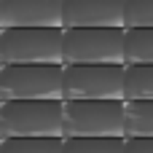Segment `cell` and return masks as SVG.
I'll return each instance as SVG.
<instances>
[{"label": "cell", "instance_id": "cell-1", "mask_svg": "<svg viewBox=\"0 0 153 153\" xmlns=\"http://www.w3.org/2000/svg\"><path fill=\"white\" fill-rule=\"evenodd\" d=\"M3 65H65V27H3Z\"/></svg>", "mask_w": 153, "mask_h": 153}, {"label": "cell", "instance_id": "cell-2", "mask_svg": "<svg viewBox=\"0 0 153 153\" xmlns=\"http://www.w3.org/2000/svg\"><path fill=\"white\" fill-rule=\"evenodd\" d=\"M3 137H65V100H3Z\"/></svg>", "mask_w": 153, "mask_h": 153}, {"label": "cell", "instance_id": "cell-3", "mask_svg": "<svg viewBox=\"0 0 153 153\" xmlns=\"http://www.w3.org/2000/svg\"><path fill=\"white\" fill-rule=\"evenodd\" d=\"M126 27H65V65H126Z\"/></svg>", "mask_w": 153, "mask_h": 153}, {"label": "cell", "instance_id": "cell-4", "mask_svg": "<svg viewBox=\"0 0 153 153\" xmlns=\"http://www.w3.org/2000/svg\"><path fill=\"white\" fill-rule=\"evenodd\" d=\"M65 137H124V100H65Z\"/></svg>", "mask_w": 153, "mask_h": 153}, {"label": "cell", "instance_id": "cell-5", "mask_svg": "<svg viewBox=\"0 0 153 153\" xmlns=\"http://www.w3.org/2000/svg\"><path fill=\"white\" fill-rule=\"evenodd\" d=\"M3 100H65V65H3Z\"/></svg>", "mask_w": 153, "mask_h": 153}, {"label": "cell", "instance_id": "cell-6", "mask_svg": "<svg viewBox=\"0 0 153 153\" xmlns=\"http://www.w3.org/2000/svg\"><path fill=\"white\" fill-rule=\"evenodd\" d=\"M126 65H65V100H124Z\"/></svg>", "mask_w": 153, "mask_h": 153}, {"label": "cell", "instance_id": "cell-7", "mask_svg": "<svg viewBox=\"0 0 153 153\" xmlns=\"http://www.w3.org/2000/svg\"><path fill=\"white\" fill-rule=\"evenodd\" d=\"M3 27H65V0H0Z\"/></svg>", "mask_w": 153, "mask_h": 153}, {"label": "cell", "instance_id": "cell-8", "mask_svg": "<svg viewBox=\"0 0 153 153\" xmlns=\"http://www.w3.org/2000/svg\"><path fill=\"white\" fill-rule=\"evenodd\" d=\"M126 0H65V27H124Z\"/></svg>", "mask_w": 153, "mask_h": 153}, {"label": "cell", "instance_id": "cell-9", "mask_svg": "<svg viewBox=\"0 0 153 153\" xmlns=\"http://www.w3.org/2000/svg\"><path fill=\"white\" fill-rule=\"evenodd\" d=\"M124 137H153V100L124 102Z\"/></svg>", "mask_w": 153, "mask_h": 153}, {"label": "cell", "instance_id": "cell-10", "mask_svg": "<svg viewBox=\"0 0 153 153\" xmlns=\"http://www.w3.org/2000/svg\"><path fill=\"white\" fill-rule=\"evenodd\" d=\"M124 62L126 65H153V27H126Z\"/></svg>", "mask_w": 153, "mask_h": 153}, {"label": "cell", "instance_id": "cell-11", "mask_svg": "<svg viewBox=\"0 0 153 153\" xmlns=\"http://www.w3.org/2000/svg\"><path fill=\"white\" fill-rule=\"evenodd\" d=\"M129 100H153V65L124 67V102Z\"/></svg>", "mask_w": 153, "mask_h": 153}, {"label": "cell", "instance_id": "cell-12", "mask_svg": "<svg viewBox=\"0 0 153 153\" xmlns=\"http://www.w3.org/2000/svg\"><path fill=\"white\" fill-rule=\"evenodd\" d=\"M0 153H65V137H3Z\"/></svg>", "mask_w": 153, "mask_h": 153}, {"label": "cell", "instance_id": "cell-13", "mask_svg": "<svg viewBox=\"0 0 153 153\" xmlns=\"http://www.w3.org/2000/svg\"><path fill=\"white\" fill-rule=\"evenodd\" d=\"M65 153H126V137H65Z\"/></svg>", "mask_w": 153, "mask_h": 153}, {"label": "cell", "instance_id": "cell-14", "mask_svg": "<svg viewBox=\"0 0 153 153\" xmlns=\"http://www.w3.org/2000/svg\"><path fill=\"white\" fill-rule=\"evenodd\" d=\"M124 27H153V0H126Z\"/></svg>", "mask_w": 153, "mask_h": 153}, {"label": "cell", "instance_id": "cell-15", "mask_svg": "<svg viewBox=\"0 0 153 153\" xmlns=\"http://www.w3.org/2000/svg\"><path fill=\"white\" fill-rule=\"evenodd\" d=\"M126 153H153V137H126Z\"/></svg>", "mask_w": 153, "mask_h": 153}]
</instances>
